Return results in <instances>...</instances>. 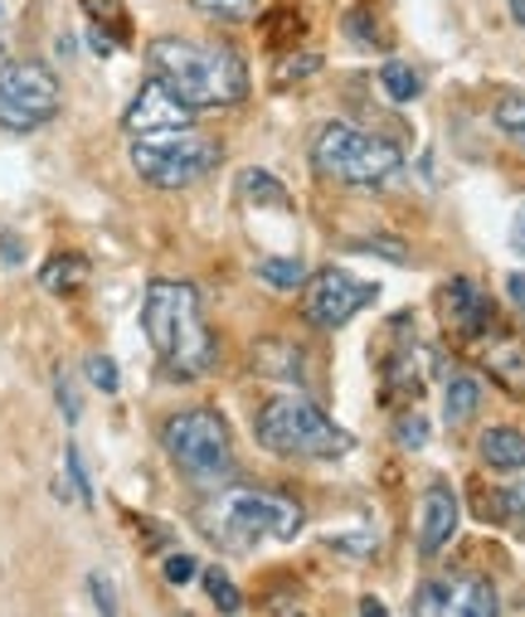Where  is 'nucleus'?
Listing matches in <instances>:
<instances>
[{"instance_id": "obj_1", "label": "nucleus", "mask_w": 525, "mask_h": 617, "mask_svg": "<svg viewBox=\"0 0 525 617\" xmlns=\"http://www.w3.org/2000/svg\"><path fill=\"white\" fill-rule=\"evenodd\" d=\"M141 326L170 379H200L214 365V331L204 321L200 292L190 282L156 278L141 302Z\"/></svg>"}, {"instance_id": "obj_2", "label": "nucleus", "mask_w": 525, "mask_h": 617, "mask_svg": "<svg viewBox=\"0 0 525 617\" xmlns=\"http://www.w3.org/2000/svg\"><path fill=\"white\" fill-rule=\"evenodd\" d=\"M151 79H161L190 113L200 107H234L249 97V64L229 44H195V40H156L146 49Z\"/></svg>"}, {"instance_id": "obj_3", "label": "nucleus", "mask_w": 525, "mask_h": 617, "mask_svg": "<svg viewBox=\"0 0 525 617\" xmlns=\"http://www.w3.org/2000/svg\"><path fill=\"white\" fill-rule=\"evenodd\" d=\"M253 438L277 458H340V452H350V433H340L302 394H273L253 418Z\"/></svg>"}, {"instance_id": "obj_4", "label": "nucleus", "mask_w": 525, "mask_h": 617, "mask_svg": "<svg viewBox=\"0 0 525 617\" xmlns=\"http://www.w3.org/2000/svg\"><path fill=\"white\" fill-rule=\"evenodd\" d=\"M161 442L170 452V462L180 467V477L195 487L214 491L224 481H234V442H229V423L214 409H180L176 418H166Z\"/></svg>"}, {"instance_id": "obj_5", "label": "nucleus", "mask_w": 525, "mask_h": 617, "mask_svg": "<svg viewBox=\"0 0 525 617\" xmlns=\"http://www.w3.org/2000/svg\"><path fill=\"white\" fill-rule=\"evenodd\" d=\"M312 166L316 176L340 180V185H385L405 166V156H399L395 142L375 137V132H360L350 122H332V127L316 132Z\"/></svg>"}, {"instance_id": "obj_6", "label": "nucleus", "mask_w": 525, "mask_h": 617, "mask_svg": "<svg viewBox=\"0 0 525 617\" xmlns=\"http://www.w3.org/2000/svg\"><path fill=\"white\" fill-rule=\"evenodd\" d=\"M219 160V142L204 137L195 127H180V132H156V137H137L132 146V166L146 185L156 190H186L195 185Z\"/></svg>"}, {"instance_id": "obj_7", "label": "nucleus", "mask_w": 525, "mask_h": 617, "mask_svg": "<svg viewBox=\"0 0 525 617\" xmlns=\"http://www.w3.org/2000/svg\"><path fill=\"white\" fill-rule=\"evenodd\" d=\"M214 530L229 550H249L263 535L292 540L302 530V505L292 496H273V491H234L214 505Z\"/></svg>"}, {"instance_id": "obj_8", "label": "nucleus", "mask_w": 525, "mask_h": 617, "mask_svg": "<svg viewBox=\"0 0 525 617\" xmlns=\"http://www.w3.org/2000/svg\"><path fill=\"white\" fill-rule=\"evenodd\" d=\"M59 113V79L40 59H0V127L34 132Z\"/></svg>"}, {"instance_id": "obj_9", "label": "nucleus", "mask_w": 525, "mask_h": 617, "mask_svg": "<svg viewBox=\"0 0 525 617\" xmlns=\"http://www.w3.org/2000/svg\"><path fill=\"white\" fill-rule=\"evenodd\" d=\"M375 297H380V282H360V278L340 273V268H326V273H316L307 282V321L322 331H340Z\"/></svg>"}, {"instance_id": "obj_10", "label": "nucleus", "mask_w": 525, "mask_h": 617, "mask_svg": "<svg viewBox=\"0 0 525 617\" xmlns=\"http://www.w3.org/2000/svg\"><path fill=\"white\" fill-rule=\"evenodd\" d=\"M413 617H502L496 588L477 574L433 578L413 594Z\"/></svg>"}, {"instance_id": "obj_11", "label": "nucleus", "mask_w": 525, "mask_h": 617, "mask_svg": "<svg viewBox=\"0 0 525 617\" xmlns=\"http://www.w3.org/2000/svg\"><path fill=\"white\" fill-rule=\"evenodd\" d=\"M127 132L132 137H156V132H180V127H190L195 113L186 103H180L176 93L166 88L161 79H146L137 97H132V107H127Z\"/></svg>"}, {"instance_id": "obj_12", "label": "nucleus", "mask_w": 525, "mask_h": 617, "mask_svg": "<svg viewBox=\"0 0 525 617\" xmlns=\"http://www.w3.org/2000/svg\"><path fill=\"white\" fill-rule=\"evenodd\" d=\"M458 491L448 487V481H433L429 496H423V515H419V554L423 560H438L443 545L453 540L458 530Z\"/></svg>"}, {"instance_id": "obj_13", "label": "nucleus", "mask_w": 525, "mask_h": 617, "mask_svg": "<svg viewBox=\"0 0 525 617\" xmlns=\"http://www.w3.org/2000/svg\"><path fill=\"white\" fill-rule=\"evenodd\" d=\"M443 312H448V321H453L462 336H482V331L492 326V302H486L468 278H453L443 287Z\"/></svg>"}, {"instance_id": "obj_14", "label": "nucleus", "mask_w": 525, "mask_h": 617, "mask_svg": "<svg viewBox=\"0 0 525 617\" xmlns=\"http://www.w3.org/2000/svg\"><path fill=\"white\" fill-rule=\"evenodd\" d=\"M482 462L492 472H525V433L511 423H496L482 433Z\"/></svg>"}, {"instance_id": "obj_15", "label": "nucleus", "mask_w": 525, "mask_h": 617, "mask_svg": "<svg viewBox=\"0 0 525 617\" xmlns=\"http://www.w3.org/2000/svg\"><path fill=\"white\" fill-rule=\"evenodd\" d=\"M83 282H88V258L83 253H54L40 273V287L54 292V297H73Z\"/></svg>"}, {"instance_id": "obj_16", "label": "nucleus", "mask_w": 525, "mask_h": 617, "mask_svg": "<svg viewBox=\"0 0 525 617\" xmlns=\"http://www.w3.org/2000/svg\"><path fill=\"white\" fill-rule=\"evenodd\" d=\"M253 369L267 379H302V351L287 341H259L253 345Z\"/></svg>"}, {"instance_id": "obj_17", "label": "nucleus", "mask_w": 525, "mask_h": 617, "mask_svg": "<svg viewBox=\"0 0 525 617\" xmlns=\"http://www.w3.org/2000/svg\"><path fill=\"white\" fill-rule=\"evenodd\" d=\"M477 404H482V379L477 375H453L448 379V389H443V418L453 428H462L472 414H477Z\"/></svg>"}, {"instance_id": "obj_18", "label": "nucleus", "mask_w": 525, "mask_h": 617, "mask_svg": "<svg viewBox=\"0 0 525 617\" xmlns=\"http://www.w3.org/2000/svg\"><path fill=\"white\" fill-rule=\"evenodd\" d=\"M385 385H389V394H413V399H419L423 369H419V351H413V345H399L385 360Z\"/></svg>"}, {"instance_id": "obj_19", "label": "nucleus", "mask_w": 525, "mask_h": 617, "mask_svg": "<svg viewBox=\"0 0 525 617\" xmlns=\"http://www.w3.org/2000/svg\"><path fill=\"white\" fill-rule=\"evenodd\" d=\"M253 273H259V282L273 292H297L302 282H307V263H302V258H259Z\"/></svg>"}, {"instance_id": "obj_20", "label": "nucleus", "mask_w": 525, "mask_h": 617, "mask_svg": "<svg viewBox=\"0 0 525 617\" xmlns=\"http://www.w3.org/2000/svg\"><path fill=\"white\" fill-rule=\"evenodd\" d=\"M380 88L395 97V103H413V97L423 93V79L413 64H399V59H389V64L380 69Z\"/></svg>"}, {"instance_id": "obj_21", "label": "nucleus", "mask_w": 525, "mask_h": 617, "mask_svg": "<svg viewBox=\"0 0 525 617\" xmlns=\"http://www.w3.org/2000/svg\"><path fill=\"white\" fill-rule=\"evenodd\" d=\"M239 195H249V200H259V205H273V209H287L283 180H273L267 170H243V176H239Z\"/></svg>"}, {"instance_id": "obj_22", "label": "nucleus", "mask_w": 525, "mask_h": 617, "mask_svg": "<svg viewBox=\"0 0 525 617\" xmlns=\"http://www.w3.org/2000/svg\"><path fill=\"white\" fill-rule=\"evenodd\" d=\"M486 365H492L496 379H506L516 394H525V351L521 345H502V351H486Z\"/></svg>"}, {"instance_id": "obj_23", "label": "nucleus", "mask_w": 525, "mask_h": 617, "mask_svg": "<svg viewBox=\"0 0 525 617\" xmlns=\"http://www.w3.org/2000/svg\"><path fill=\"white\" fill-rule=\"evenodd\" d=\"M204 594H210V603L219 613H229L234 617L243 608V598H239V588H234V578H229L224 569H204Z\"/></svg>"}, {"instance_id": "obj_24", "label": "nucleus", "mask_w": 525, "mask_h": 617, "mask_svg": "<svg viewBox=\"0 0 525 617\" xmlns=\"http://www.w3.org/2000/svg\"><path fill=\"white\" fill-rule=\"evenodd\" d=\"M496 127L511 132V137H521L525 132V97L521 93H506V97H496Z\"/></svg>"}, {"instance_id": "obj_25", "label": "nucleus", "mask_w": 525, "mask_h": 617, "mask_svg": "<svg viewBox=\"0 0 525 617\" xmlns=\"http://www.w3.org/2000/svg\"><path fill=\"white\" fill-rule=\"evenodd\" d=\"M195 6L214 20H253L259 15V0H195Z\"/></svg>"}, {"instance_id": "obj_26", "label": "nucleus", "mask_w": 525, "mask_h": 617, "mask_svg": "<svg viewBox=\"0 0 525 617\" xmlns=\"http://www.w3.org/2000/svg\"><path fill=\"white\" fill-rule=\"evenodd\" d=\"M356 253H375V258H389V263H409V249L399 239H389V233H375V239H356L350 243Z\"/></svg>"}, {"instance_id": "obj_27", "label": "nucleus", "mask_w": 525, "mask_h": 617, "mask_svg": "<svg viewBox=\"0 0 525 617\" xmlns=\"http://www.w3.org/2000/svg\"><path fill=\"white\" fill-rule=\"evenodd\" d=\"M83 375H88V385H93V389H103V394H117V385H122L117 365L107 360V355H88V365H83Z\"/></svg>"}, {"instance_id": "obj_28", "label": "nucleus", "mask_w": 525, "mask_h": 617, "mask_svg": "<svg viewBox=\"0 0 525 617\" xmlns=\"http://www.w3.org/2000/svg\"><path fill=\"white\" fill-rule=\"evenodd\" d=\"M64 462H69V481H73V491H78V501H83V505H93V481H88V467H83V452H78V448H69V452H64Z\"/></svg>"}, {"instance_id": "obj_29", "label": "nucleus", "mask_w": 525, "mask_h": 617, "mask_svg": "<svg viewBox=\"0 0 525 617\" xmlns=\"http://www.w3.org/2000/svg\"><path fill=\"white\" fill-rule=\"evenodd\" d=\"M88 594L97 603V617H117V588H113V578L107 574H93L88 578Z\"/></svg>"}, {"instance_id": "obj_30", "label": "nucleus", "mask_w": 525, "mask_h": 617, "mask_svg": "<svg viewBox=\"0 0 525 617\" xmlns=\"http://www.w3.org/2000/svg\"><path fill=\"white\" fill-rule=\"evenodd\" d=\"M346 34L356 44H385L380 30H375V20H370V10H350V15H346Z\"/></svg>"}, {"instance_id": "obj_31", "label": "nucleus", "mask_w": 525, "mask_h": 617, "mask_svg": "<svg viewBox=\"0 0 525 617\" xmlns=\"http://www.w3.org/2000/svg\"><path fill=\"white\" fill-rule=\"evenodd\" d=\"M195 574H200V564H195L190 554H170L166 560V584H190Z\"/></svg>"}, {"instance_id": "obj_32", "label": "nucleus", "mask_w": 525, "mask_h": 617, "mask_svg": "<svg viewBox=\"0 0 525 617\" xmlns=\"http://www.w3.org/2000/svg\"><path fill=\"white\" fill-rule=\"evenodd\" d=\"M399 442H405V448H413V452H419L423 442H429V423H423L419 414H413V418H405V423H399Z\"/></svg>"}, {"instance_id": "obj_33", "label": "nucleus", "mask_w": 525, "mask_h": 617, "mask_svg": "<svg viewBox=\"0 0 525 617\" xmlns=\"http://www.w3.org/2000/svg\"><path fill=\"white\" fill-rule=\"evenodd\" d=\"M283 83H292V79H307V73H322V54H302V59H287L283 69Z\"/></svg>"}, {"instance_id": "obj_34", "label": "nucleus", "mask_w": 525, "mask_h": 617, "mask_svg": "<svg viewBox=\"0 0 525 617\" xmlns=\"http://www.w3.org/2000/svg\"><path fill=\"white\" fill-rule=\"evenodd\" d=\"M54 394H59V409H64L69 423H78V394H73V379L69 375L54 379Z\"/></svg>"}, {"instance_id": "obj_35", "label": "nucleus", "mask_w": 525, "mask_h": 617, "mask_svg": "<svg viewBox=\"0 0 525 617\" xmlns=\"http://www.w3.org/2000/svg\"><path fill=\"white\" fill-rule=\"evenodd\" d=\"M511 249L525 258V205L516 209V219H511Z\"/></svg>"}, {"instance_id": "obj_36", "label": "nucleus", "mask_w": 525, "mask_h": 617, "mask_svg": "<svg viewBox=\"0 0 525 617\" xmlns=\"http://www.w3.org/2000/svg\"><path fill=\"white\" fill-rule=\"evenodd\" d=\"M502 505H506L511 515H521V521H525V481H521V487H511V491H506Z\"/></svg>"}, {"instance_id": "obj_37", "label": "nucleus", "mask_w": 525, "mask_h": 617, "mask_svg": "<svg viewBox=\"0 0 525 617\" xmlns=\"http://www.w3.org/2000/svg\"><path fill=\"white\" fill-rule=\"evenodd\" d=\"M0 258H6V263H20V258H24V249H20L15 233H6V239H0Z\"/></svg>"}, {"instance_id": "obj_38", "label": "nucleus", "mask_w": 525, "mask_h": 617, "mask_svg": "<svg viewBox=\"0 0 525 617\" xmlns=\"http://www.w3.org/2000/svg\"><path fill=\"white\" fill-rule=\"evenodd\" d=\"M360 617H389V608H385L380 598H365V603H360Z\"/></svg>"}, {"instance_id": "obj_39", "label": "nucleus", "mask_w": 525, "mask_h": 617, "mask_svg": "<svg viewBox=\"0 0 525 617\" xmlns=\"http://www.w3.org/2000/svg\"><path fill=\"white\" fill-rule=\"evenodd\" d=\"M511 302H516V306H525V273H516V278H511Z\"/></svg>"}, {"instance_id": "obj_40", "label": "nucleus", "mask_w": 525, "mask_h": 617, "mask_svg": "<svg viewBox=\"0 0 525 617\" xmlns=\"http://www.w3.org/2000/svg\"><path fill=\"white\" fill-rule=\"evenodd\" d=\"M511 15H516V24H525V0H511Z\"/></svg>"}, {"instance_id": "obj_41", "label": "nucleus", "mask_w": 525, "mask_h": 617, "mask_svg": "<svg viewBox=\"0 0 525 617\" xmlns=\"http://www.w3.org/2000/svg\"><path fill=\"white\" fill-rule=\"evenodd\" d=\"M521 146H525V132H521Z\"/></svg>"}]
</instances>
